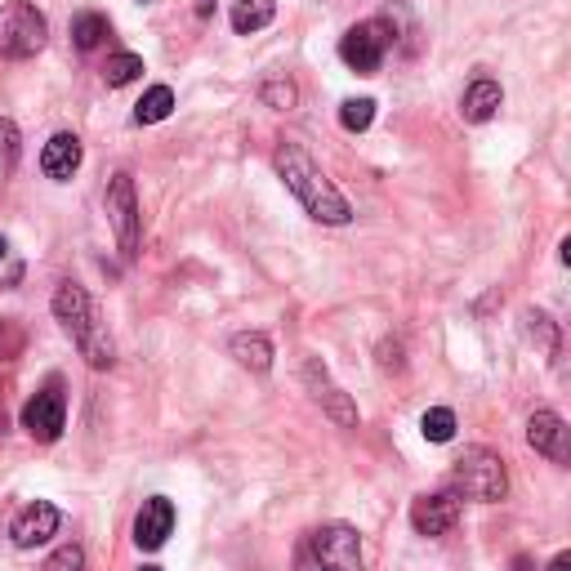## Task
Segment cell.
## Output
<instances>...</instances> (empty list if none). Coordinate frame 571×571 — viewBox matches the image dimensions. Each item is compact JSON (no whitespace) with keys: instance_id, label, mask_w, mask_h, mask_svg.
<instances>
[{"instance_id":"1","label":"cell","mask_w":571,"mask_h":571,"mask_svg":"<svg viewBox=\"0 0 571 571\" xmlns=\"http://www.w3.org/2000/svg\"><path fill=\"white\" fill-rule=\"evenodd\" d=\"M272 170H277V179L291 187V193L300 197V206L317 219V223H330V228H340V223H349L353 219V206H349V197L340 193L336 183L326 179V170L300 148V143H277V153H272Z\"/></svg>"},{"instance_id":"2","label":"cell","mask_w":571,"mask_h":571,"mask_svg":"<svg viewBox=\"0 0 571 571\" xmlns=\"http://www.w3.org/2000/svg\"><path fill=\"white\" fill-rule=\"evenodd\" d=\"M54 317H59V326L72 336V344L81 349V357H85L94 370H108V366L117 362L112 336H108V326L99 321V313H94V300L85 295V286L59 281V291H54Z\"/></svg>"},{"instance_id":"3","label":"cell","mask_w":571,"mask_h":571,"mask_svg":"<svg viewBox=\"0 0 571 571\" xmlns=\"http://www.w3.org/2000/svg\"><path fill=\"white\" fill-rule=\"evenodd\" d=\"M509 491V469L491 447H464L451 464V496L496 505Z\"/></svg>"},{"instance_id":"4","label":"cell","mask_w":571,"mask_h":571,"mask_svg":"<svg viewBox=\"0 0 571 571\" xmlns=\"http://www.w3.org/2000/svg\"><path fill=\"white\" fill-rule=\"evenodd\" d=\"M45 36H50V27H45V14L32 5V0H14V5H5V14H0V54L5 59L40 54Z\"/></svg>"},{"instance_id":"5","label":"cell","mask_w":571,"mask_h":571,"mask_svg":"<svg viewBox=\"0 0 571 571\" xmlns=\"http://www.w3.org/2000/svg\"><path fill=\"white\" fill-rule=\"evenodd\" d=\"M389 50H393V27L385 19H366V23H357V27H349L340 36V59L357 76H375Z\"/></svg>"},{"instance_id":"6","label":"cell","mask_w":571,"mask_h":571,"mask_svg":"<svg viewBox=\"0 0 571 571\" xmlns=\"http://www.w3.org/2000/svg\"><path fill=\"white\" fill-rule=\"evenodd\" d=\"M104 206H108V223L117 232L121 255L134 259L138 255V197H134V179L130 174H112Z\"/></svg>"},{"instance_id":"7","label":"cell","mask_w":571,"mask_h":571,"mask_svg":"<svg viewBox=\"0 0 571 571\" xmlns=\"http://www.w3.org/2000/svg\"><path fill=\"white\" fill-rule=\"evenodd\" d=\"M304 385H308V393H313V402L336 420L340 428H357V406H353V398L330 379V370H326V362L321 357H308L304 362Z\"/></svg>"},{"instance_id":"8","label":"cell","mask_w":571,"mask_h":571,"mask_svg":"<svg viewBox=\"0 0 571 571\" xmlns=\"http://www.w3.org/2000/svg\"><path fill=\"white\" fill-rule=\"evenodd\" d=\"M313 554L321 571H362V540L349 522H330V527L313 532Z\"/></svg>"},{"instance_id":"9","label":"cell","mask_w":571,"mask_h":571,"mask_svg":"<svg viewBox=\"0 0 571 571\" xmlns=\"http://www.w3.org/2000/svg\"><path fill=\"white\" fill-rule=\"evenodd\" d=\"M68 424V398L59 385H45L40 393H32V402L23 406V428L36 442H54Z\"/></svg>"},{"instance_id":"10","label":"cell","mask_w":571,"mask_h":571,"mask_svg":"<svg viewBox=\"0 0 571 571\" xmlns=\"http://www.w3.org/2000/svg\"><path fill=\"white\" fill-rule=\"evenodd\" d=\"M527 442H532V451H540L545 460L571 469V428L562 424V415L536 411V415L527 420Z\"/></svg>"},{"instance_id":"11","label":"cell","mask_w":571,"mask_h":571,"mask_svg":"<svg viewBox=\"0 0 571 571\" xmlns=\"http://www.w3.org/2000/svg\"><path fill=\"white\" fill-rule=\"evenodd\" d=\"M455 518H460V496L451 491H438V496H420L411 505V527L420 536H447L455 527Z\"/></svg>"},{"instance_id":"12","label":"cell","mask_w":571,"mask_h":571,"mask_svg":"<svg viewBox=\"0 0 571 571\" xmlns=\"http://www.w3.org/2000/svg\"><path fill=\"white\" fill-rule=\"evenodd\" d=\"M174 532V505L166 496H153V500H143L138 518H134V545L138 549H161Z\"/></svg>"},{"instance_id":"13","label":"cell","mask_w":571,"mask_h":571,"mask_svg":"<svg viewBox=\"0 0 571 571\" xmlns=\"http://www.w3.org/2000/svg\"><path fill=\"white\" fill-rule=\"evenodd\" d=\"M59 509L50 505V500H32L19 518H14V545L19 549H36V545H45L54 532H59Z\"/></svg>"},{"instance_id":"14","label":"cell","mask_w":571,"mask_h":571,"mask_svg":"<svg viewBox=\"0 0 571 571\" xmlns=\"http://www.w3.org/2000/svg\"><path fill=\"white\" fill-rule=\"evenodd\" d=\"M500 104H505V89H500V81H491V76H478V81H473V85L464 89L460 112H464V121L483 125V121H491V117L500 112Z\"/></svg>"},{"instance_id":"15","label":"cell","mask_w":571,"mask_h":571,"mask_svg":"<svg viewBox=\"0 0 571 571\" xmlns=\"http://www.w3.org/2000/svg\"><path fill=\"white\" fill-rule=\"evenodd\" d=\"M81 138L76 134H54L50 143H45V153H40V170L50 174V179H72L76 170H81Z\"/></svg>"},{"instance_id":"16","label":"cell","mask_w":571,"mask_h":571,"mask_svg":"<svg viewBox=\"0 0 571 571\" xmlns=\"http://www.w3.org/2000/svg\"><path fill=\"white\" fill-rule=\"evenodd\" d=\"M232 357L242 362L246 370L264 375L272 366V340L264 336V330H236V336H232Z\"/></svg>"},{"instance_id":"17","label":"cell","mask_w":571,"mask_h":571,"mask_svg":"<svg viewBox=\"0 0 571 571\" xmlns=\"http://www.w3.org/2000/svg\"><path fill=\"white\" fill-rule=\"evenodd\" d=\"M272 14H277V0H236V5H232V32L251 36V32L268 27Z\"/></svg>"},{"instance_id":"18","label":"cell","mask_w":571,"mask_h":571,"mask_svg":"<svg viewBox=\"0 0 571 571\" xmlns=\"http://www.w3.org/2000/svg\"><path fill=\"white\" fill-rule=\"evenodd\" d=\"M170 112H174V89H170V85H153V89L138 99L134 121H138V125H157V121H166Z\"/></svg>"},{"instance_id":"19","label":"cell","mask_w":571,"mask_h":571,"mask_svg":"<svg viewBox=\"0 0 571 571\" xmlns=\"http://www.w3.org/2000/svg\"><path fill=\"white\" fill-rule=\"evenodd\" d=\"M108 36H112V27H108L104 14H94V10H89V14H76V19H72V40H76V50H85V54H89V50H99V45H104Z\"/></svg>"},{"instance_id":"20","label":"cell","mask_w":571,"mask_h":571,"mask_svg":"<svg viewBox=\"0 0 571 571\" xmlns=\"http://www.w3.org/2000/svg\"><path fill=\"white\" fill-rule=\"evenodd\" d=\"M259 99H264L268 108H277V112H291V108L300 104V89H295V81L272 76V81H264V85H259Z\"/></svg>"},{"instance_id":"21","label":"cell","mask_w":571,"mask_h":571,"mask_svg":"<svg viewBox=\"0 0 571 571\" xmlns=\"http://www.w3.org/2000/svg\"><path fill=\"white\" fill-rule=\"evenodd\" d=\"M522 321H527V340L532 344H540V353H558V330H554V321L545 317V313H536V308H527L522 313Z\"/></svg>"},{"instance_id":"22","label":"cell","mask_w":571,"mask_h":571,"mask_svg":"<svg viewBox=\"0 0 571 571\" xmlns=\"http://www.w3.org/2000/svg\"><path fill=\"white\" fill-rule=\"evenodd\" d=\"M420 434H424L428 442H451V438H455V415H451L447 406L424 411V420H420Z\"/></svg>"},{"instance_id":"23","label":"cell","mask_w":571,"mask_h":571,"mask_svg":"<svg viewBox=\"0 0 571 571\" xmlns=\"http://www.w3.org/2000/svg\"><path fill=\"white\" fill-rule=\"evenodd\" d=\"M138 72H143V59H138V54H112L108 68H104V81H108L112 89H121V85L138 81Z\"/></svg>"},{"instance_id":"24","label":"cell","mask_w":571,"mask_h":571,"mask_svg":"<svg viewBox=\"0 0 571 571\" xmlns=\"http://www.w3.org/2000/svg\"><path fill=\"white\" fill-rule=\"evenodd\" d=\"M370 121H375V99H349V104L340 108V125H344L349 134L370 130Z\"/></svg>"},{"instance_id":"25","label":"cell","mask_w":571,"mask_h":571,"mask_svg":"<svg viewBox=\"0 0 571 571\" xmlns=\"http://www.w3.org/2000/svg\"><path fill=\"white\" fill-rule=\"evenodd\" d=\"M14 161H19V125L10 117H0V166L14 170Z\"/></svg>"},{"instance_id":"26","label":"cell","mask_w":571,"mask_h":571,"mask_svg":"<svg viewBox=\"0 0 571 571\" xmlns=\"http://www.w3.org/2000/svg\"><path fill=\"white\" fill-rule=\"evenodd\" d=\"M45 571H85V549L81 545H63L50 554V562H45Z\"/></svg>"},{"instance_id":"27","label":"cell","mask_w":571,"mask_h":571,"mask_svg":"<svg viewBox=\"0 0 571 571\" xmlns=\"http://www.w3.org/2000/svg\"><path fill=\"white\" fill-rule=\"evenodd\" d=\"M379 366L385 370H402L406 362H402V344H379Z\"/></svg>"},{"instance_id":"28","label":"cell","mask_w":571,"mask_h":571,"mask_svg":"<svg viewBox=\"0 0 571 571\" xmlns=\"http://www.w3.org/2000/svg\"><path fill=\"white\" fill-rule=\"evenodd\" d=\"M549 571H571V549H562V554L549 562Z\"/></svg>"},{"instance_id":"29","label":"cell","mask_w":571,"mask_h":571,"mask_svg":"<svg viewBox=\"0 0 571 571\" xmlns=\"http://www.w3.org/2000/svg\"><path fill=\"white\" fill-rule=\"evenodd\" d=\"M558 255H562V264L571 268V236H562V251H558Z\"/></svg>"},{"instance_id":"30","label":"cell","mask_w":571,"mask_h":571,"mask_svg":"<svg viewBox=\"0 0 571 571\" xmlns=\"http://www.w3.org/2000/svg\"><path fill=\"white\" fill-rule=\"evenodd\" d=\"M210 10H215V0H197V14H202V19H206Z\"/></svg>"},{"instance_id":"31","label":"cell","mask_w":571,"mask_h":571,"mask_svg":"<svg viewBox=\"0 0 571 571\" xmlns=\"http://www.w3.org/2000/svg\"><path fill=\"white\" fill-rule=\"evenodd\" d=\"M527 567H532L527 558H513V571H527Z\"/></svg>"},{"instance_id":"32","label":"cell","mask_w":571,"mask_h":571,"mask_svg":"<svg viewBox=\"0 0 571 571\" xmlns=\"http://www.w3.org/2000/svg\"><path fill=\"white\" fill-rule=\"evenodd\" d=\"M5 251H10V246H5V236H0V259H5Z\"/></svg>"},{"instance_id":"33","label":"cell","mask_w":571,"mask_h":571,"mask_svg":"<svg viewBox=\"0 0 571 571\" xmlns=\"http://www.w3.org/2000/svg\"><path fill=\"white\" fill-rule=\"evenodd\" d=\"M138 571H161V567H138Z\"/></svg>"}]
</instances>
